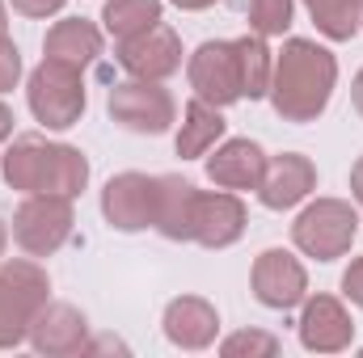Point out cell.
Masks as SVG:
<instances>
[{
    "instance_id": "cell-25",
    "label": "cell",
    "mask_w": 363,
    "mask_h": 358,
    "mask_svg": "<svg viewBox=\"0 0 363 358\" xmlns=\"http://www.w3.org/2000/svg\"><path fill=\"white\" fill-rule=\"evenodd\" d=\"M216 350L224 358H274L283 350V342L267 329H237L224 342H216Z\"/></svg>"
},
{
    "instance_id": "cell-1",
    "label": "cell",
    "mask_w": 363,
    "mask_h": 358,
    "mask_svg": "<svg viewBox=\"0 0 363 358\" xmlns=\"http://www.w3.org/2000/svg\"><path fill=\"white\" fill-rule=\"evenodd\" d=\"M338 89V55L317 38H283L274 51L271 105L283 122H317Z\"/></svg>"
},
{
    "instance_id": "cell-8",
    "label": "cell",
    "mask_w": 363,
    "mask_h": 358,
    "mask_svg": "<svg viewBox=\"0 0 363 358\" xmlns=\"http://www.w3.org/2000/svg\"><path fill=\"white\" fill-rule=\"evenodd\" d=\"M186 81L190 93L228 110L241 97V59H237V42L233 38H207L186 55Z\"/></svg>"
},
{
    "instance_id": "cell-31",
    "label": "cell",
    "mask_w": 363,
    "mask_h": 358,
    "mask_svg": "<svg viewBox=\"0 0 363 358\" xmlns=\"http://www.w3.org/2000/svg\"><path fill=\"white\" fill-rule=\"evenodd\" d=\"M351 105H355V114L363 118V68L355 72V81H351Z\"/></svg>"
},
{
    "instance_id": "cell-10",
    "label": "cell",
    "mask_w": 363,
    "mask_h": 358,
    "mask_svg": "<svg viewBox=\"0 0 363 358\" xmlns=\"http://www.w3.org/2000/svg\"><path fill=\"white\" fill-rule=\"evenodd\" d=\"M250 291L262 308L271 312H291L304 304L308 295V270L304 262L291 253V249H262L254 258V270H250Z\"/></svg>"
},
{
    "instance_id": "cell-7",
    "label": "cell",
    "mask_w": 363,
    "mask_h": 358,
    "mask_svg": "<svg viewBox=\"0 0 363 358\" xmlns=\"http://www.w3.org/2000/svg\"><path fill=\"white\" fill-rule=\"evenodd\" d=\"M106 110L131 135H165L178 127V101L161 81H118L106 97Z\"/></svg>"
},
{
    "instance_id": "cell-14",
    "label": "cell",
    "mask_w": 363,
    "mask_h": 358,
    "mask_svg": "<svg viewBox=\"0 0 363 358\" xmlns=\"http://www.w3.org/2000/svg\"><path fill=\"white\" fill-rule=\"evenodd\" d=\"M157 207V178L148 173H114L101 190V219L114 232H148Z\"/></svg>"
},
{
    "instance_id": "cell-26",
    "label": "cell",
    "mask_w": 363,
    "mask_h": 358,
    "mask_svg": "<svg viewBox=\"0 0 363 358\" xmlns=\"http://www.w3.org/2000/svg\"><path fill=\"white\" fill-rule=\"evenodd\" d=\"M21 72H26V64H21L17 42H13L9 34H0V97L21 85Z\"/></svg>"
},
{
    "instance_id": "cell-11",
    "label": "cell",
    "mask_w": 363,
    "mask_h": 358,
    "mask_svg": "<svg viewBox=\"0 0 363 358\" xmlns=\"http://www.w3.org/2000/svg\"><path fill=\"white\" fill-rule=\"evenodd\" d=\"M296 329H300V346L313 354H342L355 346V316L338 295H304Z\"/></svg>"
},
{
    "instance_id": "cell-27",
    "label": "cell",
    "mask_w": 363,
    "mask_h": 358,
    "mask_svg": "<svg viewBox=\"0 0 363 358\" xmlns=\"http://www.w3.org/2000/svg\"><path fill=\"white\" fill-rule=\"evenodd\" d=\"M64 4L68 0H9V8L21 13V17H30V21H47V17L64 13Z\"/></svg>"
},
{
    "instance_id": "cell-28",
    "label": "cell",
    "mask_w": 363,
    "mask_h": 358,
    "mask_svg": "<svg viewBox=\"0 0 363 358\" xmlns=\"http://www.w3.org/2000/svg\"><path fill=\"white\" fill-rule=\"evenodd\" d=\"M342 299L355 304V308H363V258H355V262L347 266V274H342Z\"/></svg>"
},
{
    "instance_id": "cell-16",
    "label": "cell",
    "mask_w": 363,
    "mask_h": 358,
    "mask_svg": "<svg viewBox=\"0 0 363 358\" xmlns=\"http://www.w3.org/2000/svg\"><path fill=\"white\" fill-rule=\"evenodd\" d=\"M317 190V165L304 152H279L267 161V173L258 185V202L267 211H291L300 202H308Z\"/></svg>"
},
{
    "instance_id": "cell-23",
    "label": "cell",
    "mask_w": 363,
    "mask_h": 358,
    "mask_svg": "<svg viewBox=\"0 0 363 358\" xmlns=\"http://www.w3.org/2000/svg\"><path fill=\"white\" fill-rule=\"evenodd\" d=\"M317 25L321 38L330 42H351L363 25V0H300Z\"/></svg>"
},
{
    "instance_id": "cell-19",
    "label": "cell",
    "mask_w": 363,
    "mask_h": 358,
    "mask_svg": "<svg viewBox=\"0 0 363 358\" xmlns=\"http://www.w3.org/2000/svg\"><path fill=\"white\" fill-rule=\"evenodd\" d=\"M101 51H106V30L93 25L89 17H64L43 38V55L47 59H60L68 68H81V72L101 59Z\"/></svg>"
},
{
    "instance_id": "cell-15",
    "label": "cell",
    "mask_w": 363,
    "mask_h": 358,
    "mask_svg": "<svg viewBox=\"0 0 363 358\" xmlns=\"http://www.w3.org/2000/svg\"><path fill=\"white\" fill-rule=\"evenodd\" d=\"M267 148L258 144V139H220L207 156H203V169H207V181L211 185H220V190H233V194H245V190H254L258 194V185H262V173H267Z\"/></svg>"
},
{
    "instance_id": "cell-5",
    "label": "cell",
    "mask_w": 363,
    "mask_h": 358,
    "mask_svg": "<svg viewBox=\"0 0 363 358\" xmlns=\"http://www.w3.org/2000/svg\"><path fill=\"white\" fill-rule=\"evenodd\" d=\"M51 299V278L38 258H4L0 262V350L26 342L34 312Z\"/></svg>"
},
{
    "instance_id": "cell-9",
    "label": "cell",
    "mask_w": 363,
    "mask_h": 358,
    "mask_svg": "<svg viewBox=\"0 0 363 358\" xmlns=\"http://www.w3.org/2000/svg\"><path fill=\"white\" fill-rule=\"evenodd\" d=\"M114 59H118V68L127 76H135V81H161L165 85L174 72H182L186 51H182L178 30L165 25V21H157L152 30H144V34H135L127 42H114Z\"/></svg>"
},
{
    "instance_id": "cell-17",
    "label": "cell",
    "mask_w": 363,
    "mask_h": 358,
    "mask_svg": "<svg viewBox=\"0 0 363 358\" xmlns=\"http://www.w3.org/2000/svg\"><path fill=\"white\" fill-rule=\"evenodd\" d=\"M161 329L178 350H207L220 342V312L203 295H178L161 312Z\"/></svg>"
},
{
    "instance_id": "cell-2",
    "label": "cell",
    "mask_w": 363,
    "mask_h": 358,
    "mask_svg": "<svg viewBox=\"0 0 363 358\" xmlns=\"http://www.w3.org/2000/svg\"><path fill=\"white\" fill-rule=\"evenodd\" d=\"M0 178L17 194L81 198V190L89 185V156L47 135H17L0 156Z\"/></svg>"
},
{
    "instance_id": "cell-13",
    "label": "cell",
    "mask_w": 363,
    "mask_h": 358,
    "mask_svg": "<svg viewBox=\"0 0 363 358\" xmlns=\"http://www.w3.org/2000/svg\"><path fill=\"white\" fill-rule=\"evenodd\" d=\"M250 228V211L241 202V194L233 190H199V202H194V236L190 245H203L211 253L220 249H233Z\"/></svg>"
},
{
    "instance_id": "cell-6",
    "label": "cell",
    "mask_w": 363,
    "mask_h": 358,
    "mask_svg": "<svg viewBox=\"0 0 363 358\" xmlns=\"http://www.w3.org/2000/svg\"><path fill=\"white\" fill-rule=\"evenodd\" d=\"M77 198H60V194H26L21 207L13 211V241L26 258H51L72 241L77 228Z\"/></svg>"
},
{
    "instance_id": "cell-3",
    "label": "cell",
    "mask_w": 363,
    "mask_h": 358,
    "mask_svg": "<svg viewBox=\"0 0 363 358\" xmlns=\"http://www.w3.org/2000/svg\"><path fill=\"white\" fill-rule=\"evenodd\" d=\"M26 105H30L34 122H43L47 131H68V127H77V122L85 118V110H89L85 72L43 55V64L26 76Z\"/></svg>"
},
{
    "instance_id": "cell-21",
    "label": "cell",
    "mask_w": 363,
    "mask_h": 358,
    "mask_svg": "<svg viewBox=\"0 0 363 358\" xmlns=\"http://www.w3.org/2000/svg\"><path fill=\"white\" fill-rule=\"evenodd\" d=\"M165 21V0H106L101 4V30L114 42H127L144 30Z\"/></svg>"
},
{
    "instance_id": "cell-12",
    "label": "cell",
    "mask_w": 363,
    "mask_h": 358,
    "mask_svg": "<svg viewBox=\"0 0 363 358\" xmlns=\"http://www.w3.org/2000/svg\"><path fill=\"white\" fill-rule=\"evenodd\" d=\"M26 342L47 358L85 354V346H89V316L77 304H68V299H47L34 312Z\"/></svg>"
},
{
    "instance_id": "cell-24",
    "label": "cell",
    "mask_w": 363,
    "mask_h": 358,
    "mask_svg": "<svg viewBox=\"0 0 363 358\" xmlns=\"http://www.w3.org/2000/svg\"><path fill=\"white\" fill-rule=\"evenodd\" d=\"M245 17H250V34L283 38L296 21V0H245Z\"/></svg>"
},
{
    "instance_id": "cell-22",
    "label": "cell",
    "mask_w": 363,
    "mask_h": 358,
    "mask_svg": "<svg viewBox=\"0 0 363 358\" xmlns=\"http://www.w3.org/2000/svg\"><path fill=\"white\" fill-rule=\"evenodd\" d=\"M233 42H237V59H241V97L245 101H262L271 93V76H274V51L267 47L271 38L241 34Z\"/></svg>"
},
{
    "instance_id": "cell-4",
    "label": "cell",
    "mask_w": 363,
    "mask_h": 358,
    "mask_svg": "<svg viewBox=\"0 0 363 358\" xmlns=\"http://www.w3.org/2000/svg\"><path fill=\"white\" fill-rule=\"evenodd\" d=\"M359 236V211L347 198H308L291 224V245L296 253L313 262H338L351 253Z\"/></svg>"
},
{
    "instance_id": "cell-33",
    "label": "cell",
    "mask_w": 363,
    "mask_h": 358,
    "mask_svg": "<svg viewBox=\"0 0 363 358\" xmlns=\"http://www.w3.org/2000/svg\"><path fill=\"white\" fill-rule=\"evenodd\" d=\"M9 236H13V232H9V224L0 219V262H4V249H9Z\"/></svg>"
},
{
    "instance_id": "cell-34",
    "label": "cell",
    "mask_w": 363,
    "mask_h": 358,
    "mask_svg": "<svg viewBox=\"0 0 363 358\" xmlns=\"http://www.w3.org/2000/svg\"><path fill=\"white\" fill-rule=\"evenodd\" d=\"M0 34H9V0H0Z\"/></svg>"
},
{
    "instance_id": "cell-20",
    "label": "cell",
    "mask_w": 363,
    "mask_h": 358,
    "mask_svg": "<svg viewBox=\"0 0 363 358\" xmlns=\"http://www.w3.org/2000/svg\"><path fill=\"white\" fill-rule=\"evenodd\" d=\"M228 135V122H224V110L203 101V97H190L186 110H182V122L174 131V152L182 161H203L220 139Z\"/></svg>"
},
{
    "instance_id": "cell-29",
    "label": "cell",
    "mask_w": 363,
    "mask_h": 358,
    "mask_svg": "<svg viewBox=\"0 0 363 358\" xmlns=\"http://www.w3.org/2000/svg\"><path fill=\"white\" fill-rule=\"evenodd\" d=\"M351 198H355V202L363 207V156L355 161V165H351Z\"/></svg>"
},
{
    "instance_id": "cell-32",
    "label": "cell",
    "mask_w": 363,
    "mask_h": 358,
    "mask_svg": "<svg viewBox=\"0 0 363 358\" xmlns=\"http://www.w3.org/2000/svg\"><path fill=\"white\" fill-rule=\"evenodd\" d=\"M174 8H182V13H203V8H211L216 0H169Z\"/></svg>"
},
{
    "instance_id": "cell-30",
    "label": "cell",
    "mask_w": 363,
    "mask_h": 358,
    "mask_svg": "<svg viewBox=\"0 0 363 358\" xmlns=\"http://www.w3.org/2000/svg\"><path fill=\"white\" fill-rule=\"evenodd\" d=\"M13 139V110L0 101V144H9Z\"/></svg>"
},
{
    "instance_id": "cell-18",
    "label": "cell",
    "mask_w": 363,
    "mask_h": 358,
    "mask_svg": "<svg viewBox=\"0 0 363 358\" xmlns=\"http://www.w3.org/2000/svg\"><path fill=\"white\" fill-rule=\"evenodd\" d=\"M194 202L199 185L182 173H161L157 178V207H152V232H161L174 245H190L194 236Z\"/></svg>"
}]
</instances>
